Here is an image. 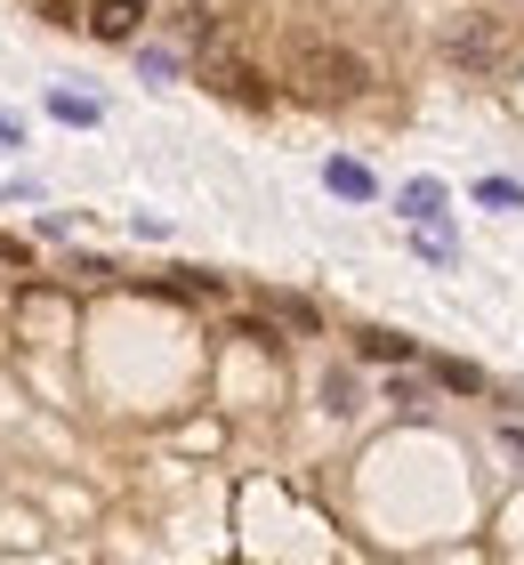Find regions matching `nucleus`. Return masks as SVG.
I'll return each instance as SVG.
<instances>
[{
    "label": "nucleus",
    "instance_id": "nucleus-7",
    "mask_svg": "<svg viewBox=\"0 0 524 565\" xmlns=\"http://www.w3.org/2000/svg\"><path fill=\"white\" fill-rule=\"evenodd\" d=\"M477 202H484V211H516V202H524V186H516V178H484V186H477Z\"/></svg>",
    "mask_w": 524,
    "mask_h": 565
},
{
    "label": "nucleus",
    "instance_id": "nucleus-2",
    "mask_svg": "<svg viewBox=\"0 0 524 565\" xmlns=\"http://www.w3.org/2000/svg\"><path fill=\"white\" fill-rule=\"evenodd\" d=\"M443 57L460 73H501L509 65V24L501 17H460L452 33H443Z\"/></svg>",
    "mask_w": 524,
    "mask_h": 565
},
{
    "label": "nucleus",
    "instance_id": "nucleus-1",
    "mask_svg": "<svg viewBox=\"0 0 524 565\" xmlns=\"http://www.w3.org/2000/svg\"><path fill=\"white\" fill-rule=\"evenodd\" d=\"M282 82H291L307 106H347V97L372 89V73H363V57H347L339 41L291 33V41H282Z\"/></svg>",
    "mask_w": 524,
    "mask_h": 565
},
{
    "label": "nucleus",
    "instance_id": "nucleus-6",
    "mask_svg": "<svg viewBox=\"0 0 524 565\" xmlns=\"http://www.w3.org/2000/svg\"><path fill=\"white\" fill-rule=\"evenodd\" d=\"M49 114H57V121H73V130H97V97H73V89H57V97H49Z\"/></svg>",
    "mask_w": 524,
    "mask_h": 565
},
{
    "label": "nucleus",
    "instance_id": "nucleus-8",
    "mask_svg": "<svg viewBox=\"0 0 524 565\" xmlns=\"http://www.w3.org/2000/svg\"><path fill=\"white\" fill-rule=\"evenodd\" d=\"M363 355H379V364H404L411 340H396V331H363Z\"/></svg>",
    "mask_w": 524,
    "mask_h": 565
},
{
    "label": "nucleus",
    "instance_id": "nucleus-5",
    "mask_svg": "<svg viewBox=\"0 0 524 565\" xmlns=\"http://www.w3.org/2000/svg\"><path fill=\"white\" fill-rule=\"evenodd\" d=\"M323 186H331V194H347V202H372V194H379V186H372V170L347 162V153H339V162H323Z\"/></svg>",
    "mask_w": 524,
    "mask_h": 565
},
{
    "label": "nucleus",
    "instance_id": "nucleus-3",
    "mask_svg": "<svg viewBox=\"0 0 524 565\" xmlns=\"http://www.w3.org/2000/svg\"><path fill=\"white\" fill-rule=\"evenodd\" d=\"M194 33L210 41V24H194ZM202 89H218V97H234V106H267V82H258V73L234 57L226 41H210L202 49Z\"/></svg>",
    "mask_w": 524,
    "mask_h": 565
},
{
    "label": "nucleus",
    "instance_id": "nucleus-4",
    "mask_svg": "<svg viewBox=\"0 0 524 565\" xmlns=\"http://www.w3.org/2000/svg\"><path fill=\"white\" fill-rule=\"evenodd\" d=\"M146 24V0H89V33L97 41H129Z\"/></svg>",
    "mask_w": 524,
    "mask_h": 565
},
{
    "label": "nucleus",
    "instance_id": "nucleus-10",
    "mask_svg": "<svg viewBox=\"0 0 524 565\" xmlns=\"http://www.w3.org/2000/svg\"><path fill=\"white\" fill-rule=\"evenodd\" d=\"M323 396H331V413H355V380H347V372H331Z\"/></svg>",
    "mask_w": 524,
    "mask_h": 565
},
{
    "label": "nucleus",
    "instance_id": "nucleus-9",
    "mask_svg": "<svg viewBox=\"0 0 524 565\" xmlns=\"http://www.w3.org/2000/svg\"><path fill=\"white\" fill-rule=\"evenodd\" d=\"M436 380H443V388H460V396H477V388H484V372H477V364H436Z\"/></svg>",
    "mask_w": 524,
    "mask_h": 565
}]
</instances>
